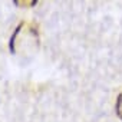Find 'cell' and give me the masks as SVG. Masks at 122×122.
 <instances>
[{"instance_id":"1","label":"cell","mask_w":122,"mask_h":122,"mask_svg":"<svg viewBox=\"0 0 122 122\" xmlns=\"http://www.w3.org/2000/svg\"><path fill=\"white\" fill-rule=\"evenodd\" d=\"M15 2L20 6H33L36 3V0H15Z\"/></svg>"},{"instance_id":"2","label":"cell","mask_w":122,"mask_h":122,"mask_svg":"<svg viewBox=\"0 0 122 122\" xmlns=\"http://www.w3.org/2000/svg\"><path fill=\"white\" fill-rule=\"evenodd\" d=\"M116 109H118V113H119V115H121V118H122V95H121V96H119V99H118Z\"/></svg>"}]
</instances>
